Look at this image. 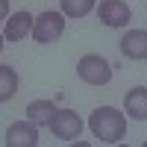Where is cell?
<instances>
[{"instance_id": "8", "label": "cell", "mask_w": 147, "mask_h": 147, "mask_svg": "<svg viewBox=\"0 0 147 147\" xmlns=\"http://www.w3.org/2000/svg\"><path fill=\"white\" fill-rule=\"evenodd\" d=\"M32 15L27 9H21V12H15V15H9L6 18V32H3V38L6 41H21V38H27V35L32 32Z\"/></svg>"}, {"instance_id": "1", "label": "cell", "mask_w": 147, "mask_h": 147, "mask_svg": "<svg viewBox=\"0 0 147 147\" xmlns=\"http://www.w3.org/2000/svg\"><path fill=\"white\" fill-rule=\"evenodd\" d=\"M88 127L94 132V138L103 144H118L127 138V118L115 106H97L88 118Z\"/></svg>"}, {"instance_id": "12", "label": "cell", "mask_w": 147, "mask_h": 147, "mask_svg": "<svg viewBox=\"0 0 147 147\" xmlns=\"http://www.w3.org/2000/svg\"><path fill=\"white\" fill-rule=\"evenodd\" d=\"M97 6V0H62V15L68 18H85Z\"/></svg>"}, {"instance_id": "2", "label": "cell", "mask_w": 147, "mask_h": 147, "mask_svg": "<svg viewBox=\"0 0 147 147\" xmlns=\"http://www.w3.org/2000/svg\"><path fill=\"white\" fill-rule=\"evenodd\" d=\"M77 77L85 85H106L109 80H112V65H109L103 56L88 53V56H82L77 62Z\"/></svg>"}, {"instance_id": "13", "label": "cell", "mask_w": 147, "mask_h": 147, "mask_svg": "<svg viewBox=\"0 0 147 147\" xmlns=\"http://www.w3.org/2000/svg\"><path fill=\"white\" fill-rule=\"evenodd\" d=\"M9 18V0H0V21Z\"/></svg>"}, {"instance_id": "9", "label": "cell", "mask_w": 147, "mask_h": 147, "mask_svg": "<svg viewBox=\"0 0 147 147\" xmlns=\"http://www.w3.org/2000/svg\"><path fill=\"white\" fill-rule=\"evenodd\" d=\"M124 112L136 121H147V85H136L124 97Z\"/></svg>"}, {"instance_id": "4", "label": "cell", "mask_w": 147, "mask_h": 147, "mask_svg": "<svg viewBox=\"0 0 147 147\" xmlns=\"http://www.w3.org/2000/svg\"><path fill=\"white\" fill-rule=\"evenodd\" d=\"M47 129H50L56 138H62V141L71 144V141H77L80 132H82V118L74 112V109H56V115H53Z\"/></svg>"}, {"instance_id": "11", "label": "cell", "mask_w": 147, "mask_h": 147, "mask_svg": "<svg viewBox=\"0 0 147 147\" xmlns=\"http://www.w3.org/2000/svg\"><path fill=\"white\" fill-rule=\"evenodd\" d=\"M18 94V74L12 65H0V103L12 100Z\"/></svg>"}, {"instance_id": "7", "label": "cell", "mask_w": 147, "mask_h": 147, "mask_svg": "<svg viewBox=\"0 0 147 147\" xmlns=\"http://www.w3.org/2000/svg\"><path fill=\"white\" fill-rule=\"evenodd\" d=\"M121 53H124L127 59H132V62H141V59H147V30H129L124 32V38H121Z\"/></svg>"}, {"instance_id": "5", "label": "cell", "mask_w": 147, "mask_h": 147, "mask_svg": "<svg viewBox=\"0 0 147 147\" xmlns=\"http://www.w3.org/2000/svg\"><path fill=\"white\" fill-rule=\"evenodd\" d=\"M97 18H100L103 27H127L132 12L124 0H100V6H97Z\"/></svg>"}, {"instance_id": "3", "label": "cell", "mask_w": 147, "mask_h": 147, "mask_svg": "<svg viewBox=\"0 0 147 147\" xmlns=\"http://www.w3.org/2000/svg\"><path fill=\"white\" fill-rule=\"evenodd\" d=\"M62 32H65V15L62 12L47 9V12H41V15L32 21V41H38V44H50Z\"/></svg>"}, {"instance_id": "14", "label": "cell", "mask_w": 147, "mask_h": 147, "mask_svg": "<svg viewBox=\"0 0 147 147\" xmlns=\"http://www.w3.org/2000/svg\"><path fill=\"white\" fill-rule=\"evenodd\" d=\"M3 41H6V38H3V32H0V53H3Z\"/></svg>"}, {"instance_id": "6", "label": "cell", "mask_w": 147, "mask_h": 147, "mask_svg": "<svg viewBox=\"0 0 147 147\" xmlns=\"http://www.w3.org/2000/svg\"><path fill=\"white\" fill-rule=\"evenodd\" d=\"M38 144V127L32 121H15L6 129V147H35Z\"/></svg>"}, {"instance_id": "10", "label": "cell", "mask_w": 147, "mask_h": 147, "mask_svg": "<svg viewBox=\"0 0 147 147\" xmlns=\"http://www.w3.org/2000/svg\"><path fill=\"white\" fill-rule=\"evenodd\" d=\"M27 115H30V121L35 127H50V121H53V115H56V106H53V100H32L30 106H27Z\"/></svg>"}]
</instances>
